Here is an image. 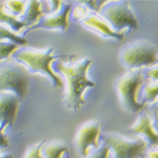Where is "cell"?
Instances as JSON below:
<instances>
[{"mask_svg": "<svg viewBox=\"0 0 158 158\" xmlns=\"http://www.w3.org/2000/svg\"><path fill=\"white\" fill-rule=\"evenodd\" d=\"M0 39L1 40H8L10 42H14L18 44L19 46H26L28 44L27 39L24 37L19 35L15 32L11 31L9 28L3 26V24L1 25V33H0Z\"/></svg>", "mask_w": 158, "mask_h": 158, "instance_id": "e0dca14e", "label": "cell"}, {"mask_svg": "<svg viewBox=\"0 0 158 158\" xmlns=\"http://www.w3.org/2000/svg\"><path fill=\"white\" fill-rule=\"evenodd\" d=\"M102 140L114 153L113 158H145L148 144L145 139H128L118 133H105Z\"/></svg>", "mask_w": 158, "mask_h": 158, "instance_id": "52a82bcc", "label": "cell"}, {"mask_svg": "<svg viewBox=\"0 0 158 158\" xmlns=\"http://www.w3.org/2000/svg\"><path fill=\"white\" fill-rule=\"evenodd\" d=\"M141 103H155L158 99V82H150L142 86Z\"/></svg>", "mask_w": 158, "mask_h": 158, "instance_id": "2e32d148", "label": "cell"}, {"mask_svg": "<svg viewBox=\"0 0 158 158\" xmlns=\"http://www.w3.org/2000/svg\"><path fill=\"white\" fill-rule=\"evenodd\" d=\"M8 145H9V141H8L6 135H4L3 132H1V146H2V148L6 147L8 146Z\"/></svg>", "mask_w": 158, "mask_h": 158, "instance_id": "cb8c5ba5", "label": "cell"}, {"mask_svg": "<svg viewBox=\"0 0 158 158\" xmlns=\"http://www.w3.org/2000/svg\"><path fill=\"white\" fill-rule=\"evenodd\" d=\"M110 148L105 143L101 145L98 149L94 150L86 158H109L110 154Z\"/></svg>", "mask_w": 158, "mask_h": 158, "instance_id": "44dd1931", "label": "cell"}, {"mask_svg": "<svg viewBox=\"0 0 158 158\" xmlns=\"http://www.w3.org/2000/svg\"><path fill=\"white\" fill-rule=\"evenodd\" d=\"M0 19H1L2 24L5 23L8 26H9L10 30L14 32H19L25 26L27 27V24L24 22L19 20L18 17L10 14L5 9L3 2H1V7H0Z\"/></svg>", "mask_w": 158, "mask_h": 158, "instance_id": "5bb4252c", "label": "cell"}, {"mask_svg": "<svg viewBox=\"0 0 158 158\" xmlns=\"http://www.w3.org/2000/svg\"><path fill=\"white\" fill-rule=\"evenodd\" d=\"M128 132L144 137L150 149L158 147V133L152 125V119L146 113L140 114L136 122L128 130Z\"/></svg>", "mask_w": 158, "mask_h": 158, "instance_id": "8fae6325", "label": "cell"}, {"mask_svg": "<svg viewBox=\"0 0 158 158\" xmlns=\"http://www.w3.org/2000/svg\"><path fill=\"white\" fill-rule=\"evenodd\" d=\"M20 99L13 93L1 92L0 100V120L1 132H3L7 127L14 125L15 120Z\"/></svg>", "mask_w": 158, "mask_h": 158, "instance_id": "30bf717a", "label": "cell"}, {"mask_svg": "<svg viewBox=\"0 0 158 158\" xmlns=\"http://www.w3.org/2000/svg\"><path fill=\"white\" fill-rule=\"evenodd\" d=\"M153 110H155L156 112V114H158V99L156 100V102L153 104Z\"/></svg>", "mask_w": 158, "mask_h": 158, "instance_id": "484cf974", "label": "cell"}, {"mask_svg": "<svg viewBox=\"0 0 158 158\" xmlns=\"http://www.w3.org/2000/svg\"><path fill=\"white\" fill-rule=\"evenodd\" d=\"M5 3V9L10 14H12L16 17H20L24 15L25 9H26V1H6Z\"/></svg>", "mask_w": 158, "mask_h": 158, "instance_id": "ac0fdd59", "label": "cell"}, {"mask_svg": "<svg viewBox=\"0 0 158 158\" xmlns=\"http://www.w3.org/2000/svg\"><path fill=\"white\" fill-rule=\"evenodd\" d=\"M41 3V2L35 0L27 2L25 11L21 16V20L27 24V27H32L37 24L45 16Z\"/></svg>", "mask_w": 158, "mask_h": 158, "instance_id": "4fadbf2b", "label": "cell"}, {"mask_svg": "<svg viewBox=\"0 0 158 158\" xmlns=\"http://www.w3.org/2000/svg\"><path fill=\"white\" fill-rule=\"evenodd\" d=\"M92 62L89 58L67 63L62 61L54 62V69L61 73L66 80L64 105L73 112H77L85 103L83 94L86 89L96 87V83L88 77V70Z\"/></svg>", "mask_w": 158, "mask_h": 158, "instance_id": "6da1fadb", "label": "cell"}, {"mask_svg": "<svg viewBox=\"0 0 158 158\" xmlns=\"http://www.w3.org/2000/svg\"><path fill=\"white\" fill-rule=\"evenodd\" d=\"M19 46L18 44L14 42H10V41H4V40H1V61H3L4 59L7 60L10 56H13L17 50H19Z\"/></svg>", "mask_w": 158, "mask_h": 158, "instance_id": "d6986e66", "label": "cell"}, {"mask_svg": "<svg viewBox=\"0 0 158 158\" xmlns=\"http://www.w3.org/2000/svg\"><path fill=\"white\" fill-rule=\"evenodd\" d=\"M73 5L71 3H66L62 5L61 9L56 14L46 15L41 19V20L32 27L28 28L25 33L30 31L36 29H46V30H60L61 31H67L69 27L68 15L70 14Z\"/></svg>", "mask_w": 158, "mask_h": 158, "instance_id": "9c48e42d", "label": "cell"}, {"mask_svg": "<svg viewBox=\"0 0 158 158\" xmlns=\"http://www.w3.org/2000/svg\"><path fill=\"white\" fill-rule=\"evenodd\" d=\"M118 33L125 29L136 30L138 21L129 1H106L98 14Z\"/></svg>", "mask_w": 158, "mask_h": 158, "instance_id": "8992f818", "label": "cell"}, {"mask_svg": "<svg viewBox=\"0 0 158 158\" xmlns=\"http://www.w3.org/2000/svg\"><path fill=\"white\" fill-rule=\"evenodd\" d=\"M100 135V123L98 120H90L81 125L77 132L74 143L79 154L83 158L89 155L90 148L94 150L99 147L98 137Z\"/></svg>", "mask_w": 158, "mask_h": 158, "instance_id": "ba28073f", "label": "cell"}, {"mask_svg": "<svg viewBox=\"0 0 158 158\" xmlns=\"http://www.w3.org/2000/svg\"><path fill=\"white\" fill-rule=\"evenodd\" d=\"M143 68L131 69L119 77L115 83L118 100L122 107L130 113H138L145 104L137 100V92L144 82Z\"/></svg>", "mask_w": 158, "mask_h": 158, "instance_id": "5b68a950", "label": "cell"}, {"mask_svg": "<svg viewBox=\"0 0 158 158\" xmlns=\"http://www.w3.org/2000/svg\"><path fill=\"white\" fill-rule=\"evenodd\" d=\"M157 59H158V56H157Z\"/></svg>", "mask_w": 158, "mask_h": 158, "instance_id": "83f0119b", "label": "cell"}, {"mask_svg": "<svg viewBox=\"0 0 158 158\" xmlns=\"http://www.w3.org/2000/svg\"><path fill=\"white\" fill-rule=\"evenodd\" d=\"M30 74L25 65L16 60L7 59L1 61L0 89L1 92L13 93L23 100L29 89Z\"/></svg>", "mask_w": 158, "mask_h": 158, "instance_id": "3957f363", "label": "cell"}, {"mask_svg": "<svg viewBox=\"0 0 158 158\" xmlns=\"http://www.w3.org/2000/svg\"><path fill=\"white\" fill-rule=\"evenodd\" d=\"M147 158H158V147L154 149H149L146 152Z\"/></svg>", "mask_w": 158, "mask_h": 158, "instance_id": "603a6c76", "label": "cell"}, {"mask_svg": "<svg viewBox=\"0 0 158 158\" xmlns=\"http://www.w3.org/2000/svg\"><path fill=\"white\" fill-rule=\"evenodd\" d=\"M156 114V115H157V116H158V114Z\"/></svg>", "mask_w": 158, "mask_h": 158, "instance_id": "4316f807", "label": "cell"}, {"mask_svg": "<svg viewBox=\"0 0 158 158\" xmlns=\"http://www.w3.org/2000/svg\"><path fill=\"white\" fill-rule=\"evenodd\" d=\"M156 46L147 40H137L122 47L119 52V61L131 69L154 66L158 61Z\"/></svg>", "mask_w": 158, "mask_h": 158, "instance_id": "277c9868", "label": "cell"}, {"mask_svg": "<svg viewBox=\"0 0 158 158\" xmlns=\"http://www.w3.org/2000/svg\"><path fill=\"white\" fill-rule=\"evenodd\" d=\"M154 128H155V130L156 131V132L158 133V116L156 114V117H155V121H154Z\"/></svg>", "mask_w": 158, "mask_h": 158, "instance_id": "d4e9b609", "label": "cell"}, {"mask_svg": "<svg viewBox=\"0 0 158 158\" xmlns=\"http://www.w3.org/2000/svg\"><path fill=\"white\" fill-rule=\"evenodd\" d=\"M74 57L73 56H56L54 54V48L48 47L43 50L20 48L12 56V58L19 62L25 65L29 71L33 73H41L51 79L54 88H62L64 86L62 79L52 68V62L57 59H68Z\"/></svg>", "mask_w": 158, "mask_h": 158, "instance_id": "7a4b0ae2", "label": "cell"}, {"mask_svg": "<svg viewBox=\"0 0 158 158\" xmlns=\"http://www.w3.org/2000/svg\"><path fill=\"white\" fill-rule=\"evenodd\" d=\"M143 72L145 77L152 79L154 82H158V64L152 67H146V69H143Z\"/></svg>", "mask_w": 158, "mask_h": 158, "instance_id": "7402d4cb", "label": "cell"}, {"mask_svg": "<svg viewBox=\"0 0 158 158\" xmlns=\"http://www.w3.org/2000/svg\"><path fill=\"white\" fill-rule=\"evenodd\" d=\"M68 152V146L61 141H52L44 145L42 154L45 158H62L64 153Z\"/></svg>", "mask_w": 158, "mask_h": 158, "instance_id": "9a60e30c", "label": "cell"}, {"mask_svg": "<svg viewBox=\"0 0 158 158\" xmlns=\"http://www.w3.org/2000/svg\"><path fill=\"white\" fill-rule=\"evenodd\" d=\"M45 145V140L35 143L27 149L24 158H45L42 154V148Z\"/></svg>", "mask_w": 158, "mask_h": 158, "instance_id": "ffe728a7", "label": "cell"}, {"mask_svg": "<svg viewBox=\"0 0 158 158\" xmlns=\"http://www.w3.org/2000/svg\"><path fill=\"white\" fill-rule=\"evenodd\" d=\"M81 21L84 26L97 32L103 37H110L117 40H122L125 37L124 32L118 33L114 31L112 27L108 24V22L105 21L103 18H101L96 13L90 14Z\"/></svg>", "mask_w": 158, "mask_h": 158, "instance_id": "7c38bea8", "label": "cell"}]
</instances>
